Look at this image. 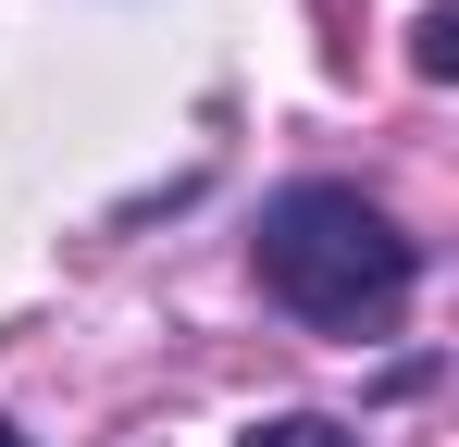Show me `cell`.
Returning a JSON list of instances; mask_svg holds the SVG:
<instances>
[{"mask_svg":"<svg viewBox=\"0 0 459 447\" xmlns=\"http://www.w3.org/2000/svg\"><path fill=\"white\" fill-rule=\"evenodd\" d=\"M248 261H261V286L286 298L310 336H373L385 311L410 298V274H422V249L397 236V212L360 199L348 174H299V187H273Z\"/></svg>","mask_w":459,"mask_h":447,"instance_id":"6da1fadb","label":"cell"},{"mask_svg":"<svg viewBox=\"0 0 459 447\" xmlns=\"http://www.w3.org/2000/svg\"><path fill=\"white\" fill-rule=\"evenodd\" d=\"M248 447H360V435H348V423H323V410H273Z\"/></svg>","mask_w":459,"mask_h":447,"instance_id":"7a4b0ae2","label":"cell"},{"mask_svg":"<svg viewBox=\"0 0 459 447\" xmlns=\"http://www.w3.org/2000/svg\"><path fill=\"white\" fill-rule=\"evenodd\" d=\"M0 447H25V435H13V423H0Z\"/></svg>","mask_w":459,"mask_h":447,"instance_id":"3957f363","label":"cell"}]
</instances>
